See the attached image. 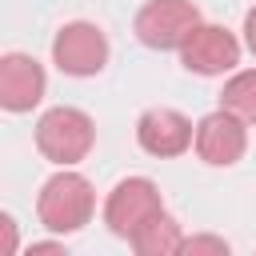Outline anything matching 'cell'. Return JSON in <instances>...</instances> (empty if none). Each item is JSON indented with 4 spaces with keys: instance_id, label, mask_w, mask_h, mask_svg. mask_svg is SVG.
I'll return each mask as SVG.
<instances>
[{
    "instance_id": "obj_10",
    "label": "cell",
    "mask_w": 256,
    "mask_h": 256,
    "mask_svg": "<svg viewBox=\"0 0 256 256\" xmlns=\"http://www.w3.org/2000/svg\"><path fill=\"white\" fill-rule=\"evenodd\" d=\"M132 252L136 256H180V244H184V232H180V220L164 208L160 216H152L132 240Z\"/></svg>"
},
{
    "instance_id": "obj_5",
    "label": "cell",
    "mask_w": 256,
    "mask_h": 256,
    "mask_svg": "<svg viewBox=\"0 0 256 256\" xmlns=\"http://www.w3.org/2000/svg\"><path fill=\"white\" fill-rule=\"evenodd\" d=\"M108 52H112L108 48V36L92 20H68L52 36V64L64 76H76V80L100 76L104 64H108Z\"/></svg>"
},
{
    "instance_id": "obj_11",
    "label": "cell",
    "mask_w": 256,
    "mask_h": 256,
    "mask_svg": "<svg viewBox=\"0 0 256 256\" xmlns=\"http://www.w3.org/2000/svg\"><path fill=\"white\" fill-rule=\"evenodd\" d=\"M220 108L236 112L244 124H256V68L228 72V80L220 88Z\"/></svg>"
},
{
    "instance_id": "obj_7",
    "label": "cell",
    "mask_w": 256,
    "mask_h": 256,
    "mask_svg": "<svg viewBox=\"0 0 256 256\" xmlns=\"http://www.w3.org/2000/svg\"><path fill=\"white\" fill-rule=\"evenodd\" d=\"M196 156L208 164V168H232L244 160L248 152V124L228 112V108H216L208 116L196 120V140H192Z\"/></svg>"
},
{
    "instance_id": "obj_15",
    "label": "cell",
    "mask_w": 256,
    "mask_h": 256,
    "mask_svg": "<svg viewBox=\"0 0 256 256\" xmlns=\"http://www.w3.org/2000/svg\"><path fill=\"white\" fill-rule=\"evenodd\" d=\"M240 32H244V48L256 56V4L244 12V28H240Z\"/></svg>"
},
{
    "instance_id": "obj_1",
    "label": "cell",
    "mask_w": 256,
    "mask_h": 256,
    "mask_svg": "<svg viewBox=\"0 0 256 256\" xmlns=\"http://www.w3.org/2000/svg\"><path fill=\"white\" fill-rule=\"evenodd\" d=\"M96 212V188L88 176H80L76 168H60L52 172L44 184H40V196H36V216L48 232L56 236H68V232H80Z\"/></svg>"
},
{
    "instance_id": "obj_4",
    "label": "cell",
    "mask_w": 256,
    "mask_h": 256,
    "mask_svg": "<svg viewBox=\"0 0 256 256\" xmlns=\"http://www.w3.org/2000/svg\"><path fill=\"white\" fill-rule=\"evenodd\" d=\"M160 212H164V196H160L156 180H148V176H124L104 196V224L120 240H132Z\"/></svg>"
},
{
    "instance_id": "obj_9",
    "label": "cell",
    "mask_w": 256,
    "mask_h": 256,
    "mask_svg": "<svg viewBox=\"0 0 256 256\" xmlns=\"http://www.w3.org/2000/svg\"><path fill=\"white\" fill-rule=\"evenodd\" d=\"M48 76L44 64L28 52H4L0 56V108L4 112H32L44 100Z\"/></svg>"
},
{
    "instance_id": "obj_3",
    "label": "cell",
    "mask_w": 256,
    "mask_h": 256,
    "mask_svg": "<svg viewBox=\"0 0 256 256\" xmlns=\"http://www.w3.org/2000/svg\"><path fill=\"white\" fill-rule=\"evenodd\" d=\"M204 16L192 0H144L136 8L132 32L152 52H180V44L192 36V28Z\"/></svg>"
},
{
    "instance_id": "obj_2",
    "label": "cell",
    "mask_w": 256,
    "mask_h": 256,
    "mask_svg": "<svg viewBox=\"0 0 256 256\" xmlns=\"http://www.w3.org/2000/svg\"><path fill=\"white\" fill-rule=\"evenodd\" d=\"M96 144V124L84 108L56 104L36 120V148L56 168H76Z\"/></svg>"
},
{
    "instance_id": "obj_14",
    "label": "cell",
    "mask_w": 256,
    "mask_h": 256,
    "mask_svg": "<svg viewBox=\"0 0 256 256\" xmlns=\"http://www.w3.org/2000/svg\"><path fill=\"white\" fill-rule=\"evenodd\" d=\"M24 256H68V244L64 240H32L24 248Z\"/></svg>"
},
{
    "instance_id": "obj_13",
    "label": "cell",
    "mask_w": 256,
    "mask_h": 256,
    "mask_svg": "<svg viewBox=\"0 0 256 256\" xmlns=\"http://www.w3.org/2000/svg\"><path fill=\"white\" fill-rule=\"evenodd\" d=\"M20 252V224L12 212H0V256H16Z\"/></svg>"
},
{
    "instance_id": "obj_6",
    "label": "cell",
    "mask_w": 256,
    "mask_h": 256,
    "mask_svg": "<svg viewBox=\"0 0 256 256\" xmlns=\"http://www.w3.org/2000/svg\"><path fill=\"white\" fill-rule=\"evenodd\" d=\"M240 48L244 44L236 40V32H228L224 24L200 20L176 56H180L184 72H192V76H228L240 64Z\"/></svg>"
},
{
    "instance_id": "obj_8",
    "label": "cell",
    "mask_w": 256,
    "mask_h": 256,
    "mask_svg": "<svg viewBox=\"0 0 256 256\" xmlns=\"http://www.w3.org/2000/svg\"><path fill=\"white\" fill-rule=\"evenodd\" d=\"M192 140H196V124L176 108L156 104V108H144L136 116V144H140V152H148L156 160L184 156L192 148Z\"/></svg>"
},
{
    "instance_id": "obj_12",
    "label": "cell",
    "mask_w": 256,
    "mask_h": 256,
    "mask_svg": "<svg viewBox=\"0 0 256 256\" xmlns=\"http://www.w3.org/2000/svg\"><path fill=\"white\" fill-rule=\"evenodd\" d=\"M232 244L224 236H212V232H196V236H184L180 244V256H228Z\"/></svg>"
}]
</instances>
